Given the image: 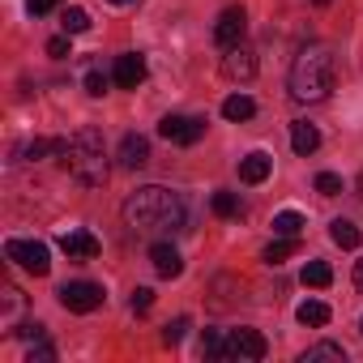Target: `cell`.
Masks as SVG:
<instances>
[{
	"mask_svg": "<svg viewBox=\"0 0 363 363\" xmlns=\"http://www.w3.org/2000/svg\"><path fill=\"white\" fill-rule=\"evenodd\" d=\"M120 214H124V223L137 235H162V231L171 235V231H184V201H179L171 189H162V184H145V189L128 193L124 206H120Z\"/></svg>",
	"mask_w": 363,
	"mask_h": 363,
	"instance_id": "1",
	"label": "cell"
},
{
	"mask_svg": "<svg viewBox=\"0 0 363 363\" xmlns=\"http://www.w3.org/2000/svg\"><path fill=\"white\" fill-rule=\"evenodd\" d=\"M30 363H52L56 359V346L48 342V337H39V342H30V354H26Z\"/></svg>",
	"mask_w": 363,
	"mask_h": 363,
	"instance_id": "29",
	"label": "cell"
},
{
	"mask_svg": "<svg viewBox=\"0 0 363 363\" xmlns=\"http://www.w3.org/2000/svg\"><path fill=\"white\" fill-rule=\"evenodd\" d=\"M269 171H274V158L265 150H252L248 158H240V179H244V184H265Z\"/></svg>",
	"mask_w": 363,
	"mask_h": 363,
	"instance_id": "14",
	"label": "cell"
},
{
	"mask_svg": "<svg viewBox=\"0 0 363 363\" xmlns=\"http://www.w3.org/2000/svg\"><path fill=\"white\" fill-rule=\"evenodd\" d=\"M86 94H94V99H99V94H107V77H103L99 69H90V73H86Z\"/></svg>",
	"mask_w": 363,
	"mask_h": 363,
	"instance_id": "30",
	"label": "cell"
},
{
	"mask_svg": "<svg viewBox=\"0 0 363 363\" xmlns=\"http://www.w3.org/2000/svg\"><path fill=\"white\" fill-rule=\"evenodd\" d=\"M158 137L171 141V145H197L206 137V120L201 116H179V111H171V116H162Z\"/></svg>",
	"mask_w": 363,
	"mask_h": 363,
	"instance_id": "5",
	"label": "cell"
},
{
	"mask_svg": "<svg viewBox=\"0 0 363 363\" xmlns=\"http://www.w3.org/2000/svg\"><path fill=\"white\" fill-rule=\"evenodd\" d=\"M150 261H154V274L158 278H179V274H184V257L175 252V244H154L150 248Z\"/></svg>",
	"mask_w": 363,
	"mask_h": 363,
	"instance_id": "13",
	"label": "cell"
},
{
	"mask_svg": "<svg viewBox=\"0 0 363 363\" xmlns=\"http://www.w3.org/2000/svg\"><path fill=\"white\" fill-rule=\"evenodd\" d=\"M223 77H227V82H252V77H257V52H252L248 43L231 48V52L223 56Z\"/></svg>",
	"mask_w": 363,
	"mask_h": 363,
	"instance_id": "9",
	"label": "cell"
},
{
	"mask_svg": "<svg viewBox=\"0 0 363 363\" xmlns=\"http://www.w3.org/2000/svg\"><path fill=\"white\" fill-rule=\"evenodd\" d=\"M295 248H299V240H291V235H278L261 257H265V265H282L286 257H295Z\"/></svg>",
	"mask_w": 363,
	"mask_h": 363,
	"instance_id": "21",
	"label": "cell"
},
{
	"mask_svg": "<svg viewBox=\"0 0 363 363\" xmlns=\"http://www.w3.org/2000/svg\"><path fill=\"white\" fill-rule=\"evenodd\" d=\"M354 291H359V295H363V257H359V261H354Z\"/></svg>",
	"mask_w": 363,
	"mask_h": 363,
	"instance_id": "35",
	"label": "cell"
},
{
	"mask_svg": "<svg viewBox=\"0 0 363 363\" xmlns=\"http://www.w3.org/2000/svg\"><path fill=\"white\" fill-rule=\"evenodd\" d=\"M56 5H60V0H26V9H30V13H52Z\"/></svg>",
	"mask_w": 363,
	"mask_h": 363,
	"instance_id": "34",
	"label": "cell"
},
{
	"mask_svg": "<svg viewBox=\"0 0 363 363\" xmlns=\"http://www.w3.org/2000/svg\"><path fill=\"white\" fill-rule=\"evenodd\" d=\"M189 325H193L189 316H175V320H167V325H162V342H167V346H179V342H184V333H189Z\"/></svg>",
	"mask_w": 363,
	"mask_h": 363,
	"instance_id": "26",
	"label": "cell"
},
{
	"mask_svg": "<svg viewBox=\"0 0 363 363\" xmlns=\"http://www.w3.org/2000/svg\"><path fill=\"white\" fill-rule=\"evenodd\" d=\"M299 231H303V214L282 210V214L274 218V235H291V240H299Z\"/></svg>",
	"mask_w": 363,
	"mask_h": 363,
	"instance_id": "24",
	"label": "cell"
},
{
	"mask_svg": "<svg viewBox=\"0 0 363 363\" xmlns=\"http://www.w3.org/2000/svg\"><path fill=\"white\" fill-rule=\"evenodd\" d=\"M13 333H18L22 342H39V337H48V329H43L39 320H26V325H22V329H13Z\"/></svg>",
	"mask_w": 363,
	"mask_h": 363,
	"instance_id": "32",
	"label": "cell"
},
{
	"mask_svg": "<svg viewBox=\"0 0 363 363\" xmlns=\"http://www.w3.org/2000/svg\"><path fill=\"white\" fill-rule=\"evenodd\" d=\"M329 240H333L337 248H359L363 235H359V227H354L350 218H333V223H329Z\"/></svg>",
	"mask_w": 363,
	"mask_h": 363,
	"instance_id": "18",
	"label": "cell"
},
{
	"mask_svg": "<svg viewBox=\"0 0 363 363\" xmlns=\"http://www.w3.org/2000/svg\"><path fill=\"white\" fill-rule=\"evenodd\" d=\"M22 308H26L22 291H18L13 282H5V286H0V325H5L9 333H13V320L22 316Z\"/></svg>",
	"mask_w": 363,
	"mask_h": 363,
	"instance_id": "16",
	"label": "cell"
},
{
	"mask_svg": "<svg viewBox=\"0 0 363 363\" xmlns=\"http://www.w3.org/2000/svg\"><path fill=\"white\" fill-rule=\"evenodd\" d=\"M312 5H329V0H312Z\"/></svg>",
	"mask_w": 363,
	"mask_h": 363,
	"instance_id": "38",
	"label": "cell"
},
{
	"mask_svg": "<svg viewBox=\"0 0 363 363\" xmlns=\"http://www.w3.org/2000/svg\"><path fill=\"white\" fill-rule=\"evenodd\" d=\"M145 162H150V141L141 133H124V141H120V167L141 171Z\"/></svg>",
	"mask_w": 363,
	"mask_h": 363,
	"instance_id": "12",
	"label": "cell"
},
{
	"mask_svg": "<svg viewBox=\"0 0 363 363\" xmlns=\"http://www.w3.org/2000/svg\"><path fill=\"white\" fill-rule=\"evenodd\" d=\"M60 26H65V35H86L90 30V13L86 9H65Z\"/></svg>",
	"mask_w": 363,
	"mask_h": 363,
	"instance_id": "25",
	"label": "cell"
},
{
	"mask_svg": "<svg viewBox=\"0 0 363 363\" xmlns=\"http://www.w3.org/2000/svg\"><path fill=\"white\" fill-rule=\"evenodd\" d=\"M299 325H312V329H320V325H329V303H320V299H308V303H299Z\"/></svg>",
	"mask_w": 363,
	"mask_h": 363,
	"instance_id": "20",
	"label": "cell"
},
{
	"mask_svg": "<svg viewBox=\"0 0 363 363\" xmlns=\"http://www.w3.org/2000/svg\"><path fill=\"white\" fill-rule=\"evenodd\" d=\"M103 286L99 282H65L60 286V303L69 308V312H77V316H86V312H99L103 308Z\"/></svg>",
	"mask_w": 363,
	"mask_h": 363,
	"instance_id": "8",
	"label": "cell"
},
{
	"mask_svg": "<svg viewBox=\"0 0 363 363\" xmlns=\"http://www.w3.org/2000/svg\"><path fill=\"white\" fill-rule=\"evenodd\" d=\"M316 193H320V197H337V193H342V175L320 171V175H316Z\"/></svg>",
	"mask_w": 363,
	"mask_h": 363,
	"instance_id": "28",
	"label": "cell"
},
{
	"mask_svg": "<svg viewBox=\"0 0 363 363\" xmlns=\"http://www.w3.org/2000/svg\"><path fill=\"white\" fill-rule=\"evenodd\" d=\"M223 116H227L231 124H244V120L257 116V103H252L248 94H231V99H223Z\"/></svg>",
	"mask_w": 363,
	"mask_h": 363,
	"instance_id": "17",
	"label": "cell"
},
{
	"mask_svg": "<svg viewBox=\"0 0 363 363\" xmlns=\"http://www.w3.org/2000/svg\"><path fill=\"white\" fill-rule=\"evenodd\" d=\"M210 206H214V214H218V218H240V214H244V206H240V197H235V193H214V197H210Z\"/></svg>",
	"mask_w": 363,
	"mask_h": 363,
	"instance_id": "23",
	"label": "cell"
},
{
	"mask_svg": "<svg viewBox=\"0 0 363 363\" xmlns=\"http://www.w3.org/2000/svg\"><path fill=\"white\" fill-rule=\"evenodd\" d=\"M48 56H56V60H65V56H69V39H65V35H56V39L48 43Z\"/></svg>",
	"mask_w": 363,
	"mask_h": 363,
	"instance_id": "33",
	"label": "cell"
},
{
	"mask_svg": "<svg viewBox=\"0 0 363 363\" xmlns=\"http://www.w3.org/2000/svg\"><path fill=\"white\" fill-rule=\"evenodd\" d=\"M244 35H248V9H244V5L223 9V18L214 22V43H218L223 52H231V48L244 43Z\"/></svg>",
	"mask_w": 363,
	"mask_h": 363,
	"instance_id": "7",
	"label": "cell"
},
{
	"mask_svg": "<svg viewBox=\"0 0 363 363\" xmlns=\"http://www.w3.org/2000/svg\"><path fill=\"white\" fill-rule=\"evenodd\" d=\"M65 167H69V175L77 179V184H86V189H103V184H107V175H111V167H107V150H103V133H99V128H77L73 141H69Z\"/></svg>",
	"mask_w": 363,
	"mask_h": 363,
	"instance_id": "3",
	"label": "cell"
},
{
	"mask_svg": "<svg viewBox=\"0 0 363 363\" xmlns=\"http://www.w3.org/2000/svg\"><path fill=\"white\" fill-rule=\"evenodd\" d=\"M201 354L206 359H227V337L218 329H206V342H201Z\"/></svg>",
	"mask_w": 363,
	"mask_h": 363,
	"instance_id": "27",
	"label": "cell"
},
{
	"mask_svg": "<svg viewBox=\"0 0 363 363\" xmlns=\"http://www.w3.org/2000/svg\"><path fill=\"white\" fill-rule=\"evenodd\" d=\"M111 77H116V86H120V90H137V86L145 82V56H137V52L120 56V60H116V69H111Z\"/></svg>",
	"mask_w": 363,
	"mask_h": 363,
	"instance_id": "10",
	"label": "cell"
},
{
	"mask_svg": "<svg viewBox=\"0 0 363 363\" xmlns=\"http://www.w3.org/2000/svg\"><path fill=\"white\" fill-rule=\"evenodd\" d=\"M128 303H133V312H150V303H154V291H150V286H137Z\"/></svg>",
	"mask_w": 363,
	"mask_h": 363,
	"instance_id": "31",
	"label": "cell"
},
{
	"mask_svg": "<svg viewBox=\"0 0 363 363\" xmlns=\"http://www.w3.org/2000/svg\"><path fill=\"white\" fill-rule=\"evenodd\" d=\"M359 193H363V171H359Z\"/></svg>",
	"mask_w": 363,
	"mask_h": 363,
	"instance_id": "36",
	"label": "cell"
},
{
	"mask_svg": "<svg viewBox=\"0 0 363 363\" xmlns=\"http://www.w3.org/2000/svg\"><path fill=\"white\" fill-rule=\"evenodd\" d=\"M111 5H128V0H111Z\"/></svg>",
	"mask_w": 363,
	"mask_h": 363,
	"instance_id": "37",
	"label": "cell"
},
{
	"mask_svg": "<svg viewBox=\"0 0 363 363\" xmlns=\"http://www.w3.org/2000/svg\"><path fill=\"white\" fill-rule=\"evenodd\" d=\"M60 252H65L69 261H94V257H99V240H94L90 231H65V235H60Z\"/></svg>",
	"mask_w": 363,
	"mask_h": 363,
	"instance_id": "11",
	"label": "cell"
},
{
	"mask_svg": "<svg viewBox=\"0 0 363 363\" xmlns=\"http://www.w3.org/2000/svg\"><path fill=\"white\" fill-rule=\"evenodd\" d=\"M333 90V52L325 43H308L291 65V99L295 103H320Z\"/></svg>",
	"mask_w": 363,
	"mask_h": 363,
	"instance_id": "2",
	"label": "cell"
},
{
	"mask_svg": "<svg viewBox=\"0 0 363 363\" xmlns=\"http://www.w3.org/2000/svg\"><path fill=\"white\" fill-rule=\"evenodd\" d=\"M269 354V342L261 329H231L227 333V359H240V363H257Z\"/></svg>",
	"mask_w": 363,
	"mask_h": 363,
	"instance_id": "6",
	"label": "cell"
},
{
	"mask_svg": "<svg viewBox=\"0 0 363 363\" xmlns=\"http://www.w3.org/2000/svg\"><path fill=\"white\" fill-rule=\"evenodd\" d=\"M5 257H9L13 265H22L26 274H35V278H43V274L52 269V252H48L43 240H9V244H5Z\"/></svg>",
	"mask_w": 363,
	"mask_h": 363,
	"instance_id": "4",
	"label": "cell"
},
{
	"mask_svg": "<svg viewBox=\"0 0 363 363\" xmlns=\"http://www.w3.org/2000/svg\"><path fill=\"white\" fill-rule=\"evenodd\" d=\"M359 333H363V320H359Z\"/></svg>",
	"mask_w": 363,
	"mask_h": 363,
	"instance_id": "39",
	"label": "cell"
},
{
	"mask_svg": "<svg viewBox=\"0 0 363 363\" xmlns=\"http://www.w3.org/2000/svg\"><path fill=\"white\" fill-rule=\"evenodd\" d=\"M320 359H333V363H346V350H342L337 342H316V346H308V350L299 354V363H320Z\"/></svg>",
	"mask_w": 363,
	"mask_h": 363,
	"instance_id": "19",
	"label": "cell"
},
{
	"mask_svg": "<svg viewBox=\"0 0 363 363\" xmlns=\"http://www.w3.org/2000/svg\"><path fill=\"white\" fill-rule=\"evenodd\" d=\"M333 282V269L325 265V261H308L303 265V286H316V291H325Z\"/></svg>",
	"mask_w": 363,
	"mask_h": 363,
	"instance_id": "22",
	"label": "cell"
},
{
	"mask_svg": "<svg viewBox=\"0 0 363 363\" xmlns=\"http://www.w3.org/2000/svg\"><path fill=\"white\" fill-rule=\"evenodd\" d=\"M291 150H295L299 158L316 154V150H320V133H316V124H308V120H295V124H291Z\"/></svg>",
	"mask_w": 363,
	"mask_h": 363,
	"instance_id": "15",
	"label": "cell"
}]
</instances>
